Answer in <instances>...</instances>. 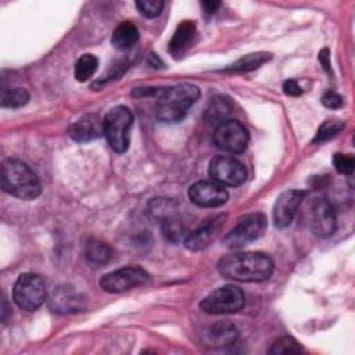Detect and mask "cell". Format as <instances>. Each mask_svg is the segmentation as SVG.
I'll list each match as a JSON object with an SVG mask.
<instances>
[{
  "instance_id": "obj_14",
  "label": "cell",
  "mask_w": 355,
  "mask_h": 355,
  "mask_svg": "<svg viewBox=\"0 0 355 355\" xmlns=\"http://www.w3.org/2000/svg\"><path fill=\"white\" fill-rule=\"evenodd\" d=\"M225 222H226V215H216L205 220L196 230L186 234L184 237L186 248L190 251H201L207 248L216 239Z\"/></svg>"
},
{
  "instance_id": "obj_10",
  "label": "cell",
  "mask_w": 355,
  "mask_h": 355,
  "mask_svg": "<svg viewBox=\"0 0 355 355\" xmlns=\"http://www.w3.org/2000/svg\"><path fill=\"white\" fill-rule=\"evenodd\" d=\"M150 282V275L140 266H125L101 276L98 286L107 293H122Z\"/></svg>"
},
{
  "instance_id": "obj_11",
  "label": "cell",
  "mask_w": 355,
  "mask_h": 355,
  "mask_svg": "<svg viewBox=\"0 0 355 355\" xmlns=\"http://www.w3.org/2000/svg\"><path fill=\"white\" fill-rule=\"evenodd\" d=\"M208 175L214 182L222 186L225 184L236 187L245 182L247 171L245 166L239 159L233 157L218 155L209 161Z\"/></svg>"
},
{
  "instance_id": "obj_19",
  "label": "cell",
  "mask_w": 355,
  "mask_h": 355,
  "mask_svg": "<svg viewBox=\"0 0 355 355\" xmlns=\"http://www.w3.org/2000/svg\"><path fill=\"white\" fill-rule=\"evenodd\" d=\"M139 40V29L132 22L119 24L111 36V44L118 50H129Z\"/></svg>"
},
{
  "instance_id": "obj_17",
  "label": "cell",
  "mask_w": 355,
  "mask_h": 355,
  "mask_svg": "<svg viewBox=\"0 0 355 355\" xmlns=\"http://www.w3.org/2000/svg\"><path fill=\"white\" fill-rule=\"evenodd\" d=\"M49 305L54 312L72 313L83 308V298L73 288L68 286H61L57 287V290H54V293L51 294Z\"/></svg>"
},
{
  "instance_id": "obj_31",
  "label": "cell",
  "mask_w": 355,
  "mask_h": 355,
  "mask_svg": "<svg viewBox=\"0 0 355 355\" xmlns=\"http://www.w3.org/2000/svg\"><path fill=\"white\" fill-rule=\"evenodd\" d=\"M283 92L286 96H290V97H298L302 94V90L301 87L298 86V83L294 80V79H287L283 82Z\"/></svg>"
},
{
  "instance_id": "obj_29",
  "label": "cell",
  "mask_w": 355,
  "mask_h": 355,
  "mask_svg": "<svg viewBox=\"0 0 355 355\" xmlns=\"http://www.w3.org/2000/svg\"><path fill=\"white\" fill-rule=\"evenodd\" d=\"M136 7L141 15L147 18H154L159 15L164 8V1L161 0H139L136 1Z\"/></svg>"
},
{
  "instance_id": "obj_2",
  "label": "cell",
  "mask_w": 355,
  "mask_h": 355,
  "mask_svg": "<svg viewBox=\"0 0 355 355\" xmlns=\"http://www.w3.org/2000/svg\"><path fill=\"white\" fill-rule=\"evenodd\" d=\"M198 97L200 89L193 83L161 87L155 97V116L166 123L180 122Z\"/></svg>"
},
{
  "instance_id": "obj_3",
  "label": "cell",
  "mask_w": 355,
  "mask_h": 355,
  "mask_svg": "<svg viewBox=\"0 0 355 355\" xmlns=\"http://www.w3.org/2000/svg\"><path fill=\"white\" fill-rule=\"evenodd\" d=\"M3 191L19 200H35L42 187L36 173L22 161L7 158L1 164Z\"/></svg>"
},
{
  "instance_id": "obj_25",
  "label": "cell",
  "mask_w": 355,
  "mask_h": 355,
  "mask_svg": "<svg viewBox=\"0 0 355 355\" xmlns=\"http://www.w3.org/2000/svg\"><path fill=\"white\" fill-rule=\"evenodd\" d=\"M29 101V93L24 87L3 89L1 107L3 108H19Z\"/></svg>"
},
{
  "instance_id": "obj_7",
  "label": "cell",
  "mask_w": 355,
  "mask_h": 355,
  "mask_svg": "<svg viewBox=\"0 0 355 355\" xmlns=\"http://www.w3.org/2000/svg\"><path fill=\"white\" fill-rule=\"evenodd\" d=\"M304 222L318 237H329L337 229L334 208L324 198H313L306 204L304 211Z\"/></svg>"
},
{
  "instance_id": "obj_5",
  "label": "cell",
  "mask_w": 355,
  "mask_h": 355,
  "mask_svg": "<svg viewBox=\"0 0 355 355\" xmlns=\"http://www.w3.org/2000/svg\"><path fill=\"white\" fill-rule=\"evenodd\" d=\"M44 280L35 273H22L14 283L12 300L24 311H36L46 301Z\"/></svg>"
},
{
  "instance_id": "obj_28",
  "label": "cell",
  "mask_w": 355,
  "mask_h": 355,
  "mask_svg": "<svg viewBox=\"0 0 355 355\" xmlns=\"http://www.w3.org/2000/svg\"><path fill=\"white\" fill-rule=\"evenodd\" d=\"M331 162L336 168V171L340 175H345L349 176L354 172V166H355V159L351 154H341V153H336L331 158Z\"/></svg>"
},
{
  "instance_id": "obj_9",
  "label": "cell",
  "mask_w": 355,
  "mask_h": 355,
  "mask_svg": "<svg viewBox=\"0 0 355 355\" xmlns=\"http://www.w3.org/2000/svg\"><path fill=\"white\" fill-rule=\"evenodd\" d=\"M212 139L219 150L230 154H241L247 148L250 135L245 126L237 119H226L216 125Z\"/></svg>"
},
{
  "instance_id": "obj_1",
  "label": "cell",
  "mask_w": 355,
  "mask_h": 355,
  "mask_svg": "<svg viewBox=\"0 0 355 355\" xmlns=\"http://www.w3.org/2000/svg\"><path fill=\"white\" fill-rule=\"evenodd\" d=\"M273 269V261L263 252L229 254L218 262V270L225 279L245 283L268 280Z\"/></svg>"
},
{
  "instance_id": "obj_23",
  "label": "cell",
  "mask_w": 355,
  "mask_h": 355,
  "mask_svg": "<svg viewBox=\"0 0 355 355\" xmlns=\"http://www.w3.org/2000/svg\"><path fill=\"white\" fill-rule=\"evenodd\" d=\"M98 67V60L96 55L93 54H83L75 64V79L78 82H86L87 79H90L94 72L97 71Z\"/></svg>"
},
{
  "instance_id": "obj_4",
  "label": "cell",
  "mask_w": 355,
  "mask_h": 355,
  "mask_svg": "<svg viewBox=\"0 0 355 355\" xmlns=\"http://www.w3.org/2000/svg\"><path fill=\"white\" fill-rule=\"evenodd\" d=\"M133 126V115L130 110L125 105H116L111 108L104 119H103V129L104 136L110 147L122 154L128 150L130 143V129Z\"/></svg>"
},
{
  "instance_id": "obj_8",
  "label": "cell",
  "mask_w": 355,
  "mask_h": 355,
  "mask_svg": "<svg viewBox=\"0 0 355 355\" xmlns=\"http://www.w3.org/2000/svg\"><path fill=\"white\" fill-rule=\"evenodd\" d=\"M268 220L261 212L248 214L243 216L237 225L225 236L223 244L229 248L237 250L255 240H258L266 230Z\"/></svg>"
},
{
  "instance_id": "obj_27",
  "label": "cell",
  "mask_w": 355,
  "mask_h": 355,
  "mask_svg": "<svg viewBox=\"0 0 355 355\" xmlns=\"http://www.w3.org/2000/svg\"><path fill=\"white\" fill-rule=\"evenodd\" d=\"M269 354L272 355H280V354H300L301 348L298 345V343L288 336L280 337L279 340H276L272 347L268 349Z\"/></svg>"
},
{
  "instance_id": "obj_24",
  "label": "cell",
  "mask_w": 355,
  "mask_h": 355,
  "mask_svg": "<svg viewBox=\"0 0 355 355\" xmlns=\"http://www.w3.org/2000/svg\"><path fill=\"white\" fill-rule=\"evenodd\" d=\"M232 105L223 97H215L209 104L208 110L205 111V121L220 123L226 121V116L230 114Z\"/></svg>"
},
{
  "instance_id": "obj_33",
  "label": "cell",
  "mask_w": 355,
  "mask_h": 355,
  "mask_svg": "<svg viewBox=\"0 0 355 355\" xmlns=\"http://www.w3.org/2000/svg\"><path fill=\"white\" fill-rule=\"evenodd\" d=\"M202 7L208 14H214L219 7H220V1H214V0H208V1H202Z\"/></svg>"
},
{
  "instance_id": "obj_32",
  "label": "cell",
  "mask_w": 355,
  "mask_h": 355,
  "mask_svg": "<svg viewBox=\"0 0 355 355\" xmlns=\"http://www.w3.org/2000/svg\"><path fill=\"white\" fill-rule=\"evenodd\" d=\"M319 62L322 64V67H323V69L326 71V72H329L330 73V51H329V49H322L320 51H319Z\"/></svg>"
},
{
  "instance_id": "obj_13",
  "label": "cell",
  "mask_w": 355,
  "mask_h": 355,
  "mask_svg": "<svg viewBox=\"0 0 355 355\" xmlns=\"http://www.w3.org/2000/svg\"><path fill=\"white\" fill-rule=\"evenodd\" d=\"M304 197H305V191L297 190V189L284 191L277 197L273 205V222L276 227L284 229L290 226Z\"/></svg>"
},
{
  "instance_id": "obj_30",
  "label": "cell",
  "mask_w": 355,
  "mask_h": 355,
  "mask_svg": "<svg viewBox=\"0 0 355 355\" xmlns=\"http://www.w3.org/2000/svg\"><path fill=\"white\" fill-rule=\"evenodd\" d=\"M322 104L326 107V108H330V110H337V108H341L343 107V97L333 92V90H327L322 98H320Z\"/></svg>"
},
{
  "instance_id": "obj_15",
  "label": "cell",
  "mask_w": 355,
  "mask_h": 355,
  "mask_svg": "<svg viewBox=\"0 0 355 355\" xmlns=\"http://www.w3.org/2000/svg\"><path fill=\"white\" fill-rule=\"evenodd\" d=\"M69 137L76 143H87L104 135L103 119L97 114H86L68 129Z\"/></svg>"
},
{
  "instance_id": "obj_20",
  "label": "cell",
  "mask_w": 355,
  "mask_h": 355,
  "mask_svg": "<svg viewBox=\"0 0 355 355\" xmlns=\"http://www.w3.org/2000/svg\"><path fill=\"white\" fill-rule=\"evenodd\" d=\"M270 58H272V54L263 53V51L247 54V55H243L241 58H239L237 61H234L233 64L227 65L226 68H223V72H233V73L250 72V71L258 69L261 65L268 62Z\"/></svg>"
},
{
  "instance_id": "obj_18",
  "label": "cell",
  "mask_w": 355,
  "mask_h": 355,
  "mask_svg": "<svg viewBox=\"0 0 355 355\" xmlns=\"http://www.w3.org/2000/svg\"><path fill=\"white\" fill-rule=\"evenodd\" d=\"M196 35V25L193 21H182L176 28L169 42V51L178 57L190 46Z\"/></svg>"
},
{
  "instance_id": "obj_22",
  "label": "cell",
  "mask_w": 355,
  "mask_h": 355,
  "mask_svg": "<svg viewBox=\"0 0 355 355\" xmlns=\"http://www.w3.org/2000/svg\"><path fill=\"white\" fill-rule=\"evenodd\" d=\"M161 230L164 237L171 241V243H178L180 241L183 237H186V229L183 222L175 216H166L162 219V225H161Z\"/></svg>"
},
{
  "instance_id": "obj_6",
  "label": "cell",
  "mask_w": 355,
  "mask_h": 355,
  "mask_svg": "<svg viewBox=\"0 0 355 355\" xmlns=\"http://www.w3.org/2000/svg\"><path fill=\"white\" fill-rule=\"evenodd\" d=\"M245 302L241 288L233 284H226L215 288L205 295L200 302V309L209 315H223L239 312Z\"/></svg>"
},
{
  "instance_id": "obj_21",
  "label": "cell",
  "mask_w": 355,
  "mask_h": 355,
  "mask_svg": "<svg viewBox=\"0 0 355 355\" xmlns=\"http://www.w3.org/2000/svg\"><path fill=\"white\" fill-rule=\"evenodd\" d=\"M85 254L89 262L101 265V263H107L112 258V248L107 243L98 239H90L86 244Z\"/></svg>"
},
{
  "instance_id": "obj_12",
  "label": "cell",
  "mask_w": 355,
  "mask_h": 355,
  "mask_svg": "<svg viewBox=\"0 0 355 355\" xmlns=\"http://www.w3.org/2000/svg\"><path fill=\"white\" fill-rule=\"evenodd\" d=\"M187 196L193 204L205 208L220 207L229 200L227 190L214 180H200L193 183L187 190Z\"/></svg>"
},
{
  "instance_id": "obj_26",
  "label": "cell",
  "mask_w": 355,
  "mask_h": 355,
  "mask_svg": "<svg viewBox=\"0 0 355 355\" xmlns=\"http://www.w3.org/2000/svg\"><path fill=\"white\" fill-rule=\"evenodd\" d=\"M344 125H345V123H344L343 121H340V119H327V121H324V122L319 126V129H318V132H316V135H315L312 143L316 144V143H324V141H327L329 139H331V137H334L337 133H340V132L343 130Z\"/></svg>"
},
{
  "instance_id": "obj_16",
  "label": "cell",
  "mask_w": 355,
  "mask_h": 355,
  "mask_svg": "<svg viewBox=\"0 0 355 355\" xmlns=\"http://www.w3.org/2000/svg\"><path fill=\"white\" fill-rule=\"evenodd\" d=\"M237 329L229 322H218L207 327L201 334V341L211 348H222L236 343Z\"/></svg>"
}]
</instances>
